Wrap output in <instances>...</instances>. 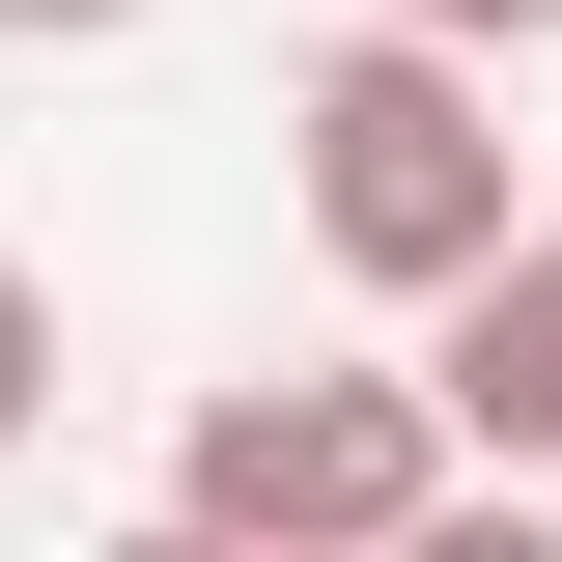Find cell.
I'll return each mask as SVG.
<instances>
[{
	"instance_id": "277c9868",
	"label": "cell",
	"mask_w": 562,
	"mask_h": 562,
	"mask_svg": "<svg viewBox=\"0 0 562 562\" xmlns=\"http://www.w3.org/2000/svg\"><path fill=\"white\" fill-rule=\"evenodd\" d=\"M366 29H422V57H479V85H506V57H562V0H366Z\"/></svg>"
},
{
	"instance_id": "8992f818",
	"label": "cell",
	"mask_w": 562,
	"mask_h": 562,
	"mask_svg": "<svg viewBox=\"0 0 562 562\" xmlns=\"http://www.w3.org/2000/svg\"><path fill=\"white\" fill-rule=\"evenodd\" d=\"M29 422H57V281L0 254V450H29Z\"/></svg>"
},
{
	"instance_id": "ba28073f",
	"label": "cell",
	"mask_w": 562,
	"mask_h": 562,
	"mask_svg": "<svg viewBox=\"0 0 562 562\" xmlns=\"http://www.w3.org/2000/svg\"><path fill=\"white\" fill-rule=\"evenodd\" d=\"M113 562H254V535H198V506H140V535H113Z\"/></svg>"
},
{
	"instance_id": "5b68a950",
	"label": "cell",
	"mask_w": 562,
	"mask_h": 562,
	"mask_svg": "<svg viewBox=\"0 0 562 562\" xmlns=\"http://www.w3.org/2000/svg\"><path fill=\"white\" fill-rule=\"evenodd\" d=\"M394 562H562V506H506V479H450V506H422Z\"/></svg>"
},
{
	"instance_id": "7a4b0ae2",
	"label": "cell",
	"mask_w": 562,
	"mask_h": 562,
	"mask_svg": "<svg viewBox=\"0 0 562 562\" xmlns=\"http://www.w3.org/2000/svg\"><path fill=\"white\" fill-rule=\"evenodd\" d=\"M169 506L254 535V562H394L450 506V422H422V366H225L169 422Z\"/></svg>"
},
{
	"instance_id": "6da1fadb",
	"label": "cell",
	"mask_w": 562,
	"mask_h": 562,
	"mask_svg": "<svg viewBox=\"0 0 562 562\" xmlns=\"http://www.w3.org/2000/svg\"><path fill=\"white\" fill-rule=\"evenodd\" d=\"M281 225L366 281V310H450V281L535 225V169H506V85L422 57V29H338V57L281 85Z\"/></svg>"
},
{
	"instance_id": "52a82bcc",
	"label": "cell",
	"mask_w": 562,
	"mask_h": 562,
	"mask_svg": "<svg viewBox=\"0 0 562 562\" xmlns=\"http://www.w3.org/2000/svg\"><path fill=\"white\" fill-rule=\"evenodd\" d=\"M113 29H140V0H0V57H113Z\"/></svg>"
},
{
	"instance_id": "3957f363",
	"label": "cell",
	"mask_w": 562,
	"mask_h": 562,
	"mask_svg": "<svg viewBox=\"0 0 562 562\" xmlns=\"http://www.w3.org/2000/svg\"><path fill=\"white\" fill-rule=\"evenodd\" d=\"M422 422H450V479H506V506L562 479V198L422 310Z\"/></svg>"
}]
</instances>
